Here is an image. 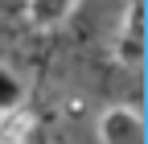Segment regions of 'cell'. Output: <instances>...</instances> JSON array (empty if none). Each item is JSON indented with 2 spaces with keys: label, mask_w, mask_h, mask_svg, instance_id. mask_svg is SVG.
Here are the masks:
<instances>
[{
  "label": "cell",
  "mask_w": 148,
  "mask_h": 144,
  "mask_svg": "<svg viewBox=\"0 0 148 144\" xmlns=\"http://www.w3.org/2000/svg\"><path fill=\"white\" fill-rule=\"evenodd\" d=\"M0 128H4V140H29V132H33V115L29 111H4L0 115Z\"/></svg>",
  "instance_id": "obj_4"
},
{
  "label": "cell",
  "mask_w": 148,
  "mask_h": 144,
  "mask_svg": "<svg viewBox=\"0 0 148 144\" xmlns=\"http://www.w3.org/2000/svg\"><path fill=\"white\" fill-rule=\"evenodd\" d=\"M111 58H115L119 66L136 70L144 62V37H127V33H115V41H111Z\"/></svg>",
  "instance_id": "obj_3"
},
{
  "label": "cell",
  "mask_w": 148,
  "mask_h": 144,
  "mask_svg": "<svg viewBox=\"0 0 148 144\" xmlns=\"http://www.w3.org/2000/svg\"><path fill=\"white\" fill-rule=\"evenodd\" d=\"M95 128H99V140L103 144H140L144 123H140V111H136V107L115 103V107H103V115H99Z\"/></svg>",
  "instance_id": "obj_1"
},
{
  "label": "cell",
  "mask_w": 148,
  "mask_h": 144,
  "mask_svg": "<svg viewBox=\"0 0 148 144\" xmlns=\"http://www.w3.org/2000/svg\"><path fill=\"white\" fill-rule=\"evenodd\" d=\"M4 144H29V140H4Z\"/></svg>",
  "instance_id": "obj_7"
},
{
  "label": "cell",
  "mask_w": 148,
  "mask_h": 144,
  "mask_svg": "<svg viewBox=\"0 0 148 144\" xmlns=\"http://www.w3.org/2000/svg\"><path fill=\"white\" fill-rule=\"evenodd\" d=\"M78 4L82 0H29L25 4V21L33 29H58V25H66L74 16Z\"/></svg>",
  "instance_id": "obj_2"
},
{
  "label": "cell",
  "mask_w": 148,
  "mask_h": 144,
  "mask_svg": "<svg viewBox=\"0 0 148 144\" xmlns=\"http://www.w3.org/2000/svg\"><path fill=\"white\" fill-rule=\"evenodd\" d=\"M119 25H123L119 33H127V37H144V0H127Z\"/></svg>",
  "instance_id": "obj_6"
},
{
  "label": "cell",
  "mask_w": 148,
  "mask_h": 144,
  "mask_svg": "<svg viewBox=\"0 0 148 144\" xmlns=\"http://www.w3.org/2000/svg\"><path fill=\"white\" fill-rule=\"evenodd\" d=\"M16 107H21V82H16L8 70H0V115L16 111Z\"/></svg>",
  "instance_id": "obj_5"
}]
</instances>
